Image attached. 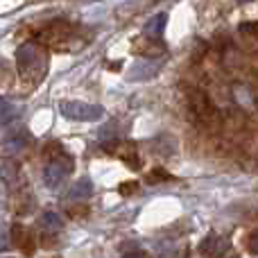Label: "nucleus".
Listing matches in <instances>:
<instances>
[{
  "mask_svg": "<svg viewBox=\"0 0 258 258\" xmlns=\"http://www.w3.org/2000/svg\"><path fill=\"white\" fill-rule=\"evenodd\" d=\"M59 111L68 120H80V122H95L104 116V109L100 104L80 102V100H68V102L59 104Z\"/></svg>",
  "mask_w": 258,
  "mask_h": 258,
  "instance_id": "f257e3e1",
  "label": "nucleus"
},
{
  "mask_svg": "<svg viewBox=\"0 0 258 258\" xmlns=\"http://www.w3.org/2000/svg\"><path fill=\"white\" fill-rule=\"evenodd\" d=\"M16 61H18V71L23 73V77H30L32 73H36V77H43L45 71V59L41 54V50L32 43H25L16 50Z\"/></svg>",
  "mask_w": 258,
  "mask_h": 258,
  "instance_id": "f03ea898",
  "label": "nucleus"
},
{
  "mask_svg": "<svg viewBox=\"0 0 258 258\" xmlns=\"http://www.w3.org/2000/svg\"><path fill=\"white\" fill-rule=\"evenodd\" d=\"M73 172V156L68 154H59V156H52V159L45 163L43 168V181L48 188H57L68 174Z\"/></svg>",
  "mask_w": 258,
  "mask_h": 258,
  "instance_id": "7ed1b4c3",
  "label": "nucleus"
},
{
  "mask_svg": "<svg viewBox=\"0 0 258 258\" xmlns=\"http://www.w3.org/2000/svg\"><path fill=\"white\" fill-rule=\"evenodd\" d=\"M231 247V240L227 236H220V233H211L204 242L200 245V251L206 258H222Z\"/></svg>",
  "mask_w": 258,
  "mask_h": 258,
  "instance_id": "20e7f679",
  "label": "nucleus"
},
{
  "mask_svg": "<svg viewBox=\"0 0 258 258\" xmlns=\"http://www.w3.org/2000/svg\"><path fill=\"white\" fill-rule=\"evenodd\" d=\"M91 195H93V183H91V179H80V181L73 183L66 200H86V197H91Z\"/></svg>",
  "mask_w": 258,
  "mask_h": 258,
  "instance_id": "39448f33",
  "label": "nucleus"
},
{
  "mask_svg": "<svg viewBox=\"0 0 258 258\" xmlns=\"http://www.w3.org/2000/svg\"><path fill=\"white\" fill-rule=\"evenodd\" d=\"M21 116V109L9 100H0V125H9Z\"/></svg>",
  "mask_w": 258,
  "mask_h": 258,
  "instance_id": "423d86ee",
  "label": "nucleus"
},
{
  "mask_svg": "<svg viewBox=\"0 0 258 258\" xmlns=\"http://www.w3.org/2000/svg\"><path fill=\"white\" fill-rule=\"evenodd\" d=\"M41 224H43V229H48V231L52 233V231H59V229L63 227V220L59 218L57 213H52V211H45V213L41 215Z\"/></svg>",
  "mask_w": 258,
  "mask_h": 258,
  "instance_id": "0eeeda50",
  "label": "nucleus"
},
{
  "mask_svg": "<svg viewBox=\"0 0 258 258\" xmlns=\"http://www.w3.org/2000/svg\"><path fill=\"white\" fill-rule=\"evenodd\" d=\"M165 21H168L165 14H156V16H152V21L145 25V32L150 36H159L161 32H163V27H165Z\"/></svg>",
  "mask_w": 258,
  "mask_h": 258,
  "instance_id": "6e6552de",
  "label": "nucleus"
},
{
  "mask_svg": "<svg viewBox=\"0 0 258 258\" xmlns=\"http://www.w3.org/2000/svg\"><path fill=\"white\" fill-rule=\"evenodd\" d=\"M25 145H27V136H23V134L9 136L7 141H5V150L7 152H18V150H23Z\"/></svg>",
  "mask_w": 258,
  "mask_h": 258,
  "instance_id": "1a4fd4ad",
  "label": "nucleus"
},
{
  "mask_svg": "<svg viewBox=\"0 0 258 258\" xmlns=\"http://www.w3.org/2000/svg\"><path fill=\"white\" fill-rule=\"evenodd\" d=\"M12 247V238H9V229L0 227V251H7Z\"/></svg>",
  "mask_w": 258,
  "mask_h": 258,
  "instance_id": "9d476101",
  "label": "nucleus"
},
{
  "mask_svg": "<svg viewBox=\"0 0 258 258\" xmlns=\"http://www.w3.org/2000/svg\"><path fill=\"white\" fill-rule=\"evenodd\" d=\"M247 247H249V251L258 254V231H256V233H251V238L247 240Z\"/></svg>",
  "mask_w": 258,
  "mask_h": 258,
  "instance_id": "9b49d317",
  "label": "nucleus"
},
{
  "mask_svg": "<svg viewBox=\"0 0 258 258\" xmlns=\"http://www.w3.org/2000/svg\"><path fill=\"white\" fill-rule=\"evenodd\" d=\"M122 258H147V256L141 254V251H132V254H127V256H122Z\"/></svg>",
  "mask_w": 258,
  "mask_h": 258,
  "instance_id": "f8f14e48",
  "label": "nucleus"
}]
</instances>
